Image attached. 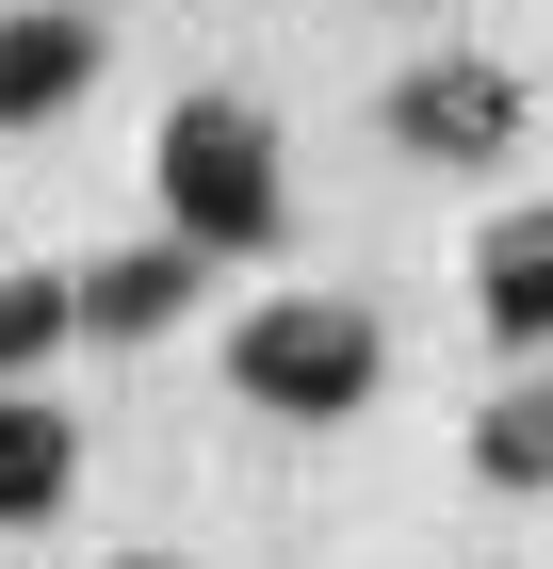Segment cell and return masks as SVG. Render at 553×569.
<instances>
[{"instance_id": "obj_9", "label": "cell", "mask_w": 553, "mask_h": 569, "mask_svg": "<svg viewBox=\"0 0 553 569\" xmlns=\"http://www.w3.org/2000/svg\"><path fill=\"white\" fill-rule=\"evenodd\" d=\"M66 326H82V277H33V261H0V391H17V375H33V358L66 342Z\"/></svg>"}, {"instance_id": "obj_4", "label": "cell", "mask_w": 553, "mask_h": 569, "mask_svg": "<svg viewBox=\"0 0 553 569\" xmlns=\"http://www.w3.org/2000/svg\"><path fill=\"white\" fill-rule=\"evenodd\" d=\"M82 82H98V17H66V0L0 17V131H49Z\"/></svg>"}, {"instance_id": "obj_10", "label": "cell", "mask_w": 553, "mask_h": 569, "mask_svg": "<svg viewBox=\"0 0 553 569\" xmlns=\"http://www.w3.org/2000/svg\"><path fill=\"white\" fill-rule=\"evenodd\" d=\"M115 569H179V553H115Z\"/></svg>"}, {"instance_id": "obj_2", "label": "cell", "mask_w": 553, "mask_h": 569, "mask_svg": "<svg viewBox=\"0 0 553 569\" xmlns=\"http://www.w3.org/2000/svg\"><path fill=\"white\" fill-rule=\"evenodd\" d=\"M391 342H375V309H342V293H277L228 326V391L277 407V423H342V407H375Z\"/></svg>"}, {"instance_id": "obj_1", "label": "cell", "mask_w": 553, "mask_h": 569, "mask_svg": "<svg viewBox=\"0 0 553 569\" xmlns=\"http://www.w3.org/2000/svg\"><path fill=\"white\" fill-rule=\"evenodd\" d=\"M294 212V179H277V114L260 98H179L164 114V228L179 244H213V261H260Z\"/></svg>"}, {"instance_id": "obj_7", "label": "cell", "mask_w": 553, "mask_h": 569, "mask_svg": "<svg viewBox=\"0 0 553 569\" xmlns=\"http://www.w3.org/2000/svg\"><path fill=\"white\" fill-rule=\"evenodd\" d=\"M472 309H488V342H553V196L472 244Z\"/></svg>"}, {"instance_id": "obj_8", "label": "cell", "mask_w": 553, "mask_h": 569, "mask_svg": "<svg viewBox=\"0 0 553 569\" xmlns=\"http://www.w3.org/2000/svg\"><path fill=\"white\" fill-rule=\"evenodd\" d=\"M472 472L488 488H553V391H488L472 407Z\"/></svg>"}, {"instance_id": "obj_5", "label": "cell", "mask_w": 553, "mask_h": 569, "mask_svg": "<svg viewBox=\"0 0 553 569\" xmlns=\"http://www.w3.org/2000/svg\"><path fill=\"white\" fill-rule=\"evenodd\" d=\"M196 261H213V244H130V261H82V342H147V326H179V309H196Z\"/></svg>"}, {"instance_id": "obj_6", "label": "cell", "mask_w": 553, "mask_h": 569, "mask_svg": "<svg viewBox=\"0 0 553 569\" xmlns=\"http://www.w3.org/2000/svg\"><path fill=\"white\" fill-rule=\"evenodd\" d=\"M66 488H82V423H66L49 391H0V537L66 521Z\"/></svg>"}, {"instance_id": "obj_3", "label": "cell", "mask_w": 553, "mask_h": 569, "mask_svg": "<svg viewBox=\"0 0 553 569\" xmlns=\"http://www.w3.org/2000/svg\"><path fill=\"white\" fill-rule=\"evenodd\" d=\"M391 131L424 147V163H488V147H521V82H505V66H472V49H440V66L391 82Z\"/></svg>"}]
</instances>
